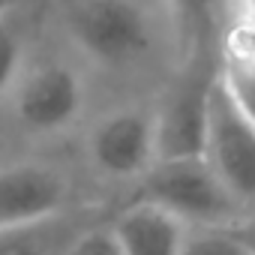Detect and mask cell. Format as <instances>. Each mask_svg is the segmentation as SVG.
Masks as SVG:
<instances>
[{"label": "cell", "instance_id": "obj_1", "mask_svg": "<svg viewBox=\"0 0 255 255\" xmlns=\"http://www.w3.org/2000/svg\"><path fill=\"white\" fill-rule=\"evenodd\" d=\"M63 27L72 51L111 75L147 69L171 36L159 0H66Z\"/></svg>", "mask_w": 255, "mask_h": 255}, {"label": "cell", "instance_id": "obj_2", "mask_svg": "<svg viewBox=\"0 0 255 255\" xmlns=\"http://www.w3.org/2000/svg\"><path fill=\"white\" fill-rule=\"evenodd\" d=\"M6 111L15 129L30 138H54L78 123L87 105L84 72L69 57H27L21 75L6 93Z\"/></svg>", "mask_w": 255, "mask_h": 255}, {"label": "cell", "instance_id": "obj_3", "mask_svg": "<svg viewBox=\"0 0 255 255\" xmlns=\"http://www.w3.org/2000/svg\"><path fill=\"white\" fill-rule=\"evenodd\" d=\"M135 186V198L165 207L189 228H237L249 219L204 156L156 159Z\"/></svg>", "mask_w": 255, "mask_h": 255}, {"label": "cell", "instance_id": "obj_4", "mask_svg": "<svg viewBox=\"0 0 255 255\" xmlns=\"http://www.w3.org/2000/svg\"><path fill=\"white\" fill-rule=\"evenodd\" d=\"M84 159L108 183H138L159 159L153 105H114L102 111L84 132Z\"/></svg>", "mask_w": 255, "mask_h": 255}, {"label": "cell", "instance_id": "obj_5", "mask_svg": "<svg viewBox=\"0 0 255 255\" xmlns=\"http://www.w3.org/2000/svg\"><path fill=\"white\" fill-rule=\"evenodd\" d=\"M201 156L249 216V210H255V123L222 84L219 66L207 99V129Z\"/></svg>", "mask_w": 255, "mask_h": 255}, {"label": "cell", "instance_id": "obj_6", "mask_svg": "<svg viewBox=\"0 0 255 255\" xmlns=\"http://www.w3.org/2000/svg\"><path fill=\"white\" fill-rule=\"evenodd\" d=\"M72 195L75 183L57 162H0V234H15L63 219L72 207Z\"/></svg>", "mask_w": 255, "mask_h": 255}, {"label": "cell", "instance_id": "obj_7", "mask_svg": "<svg viewBox=\"0 0 255 255\" xmlns=\"http://www.w3.org/2000/svg\"><path fill=\"white\" fill-rule=\"evenodd\" d=\"M216 63L207 57L183 60V72L153 105L156 111V150L159 159L201 156L207 129V99L216 78Z\"/></svg>", "mask_w": 255, "mask_h": 255}, {"label": "cell", "instance_id": "obj_8", "mask_svg": "<svg viewBox=\"0 0 255 255\" xmlns=\"http://www.w3.org/2000/svg\"><path fill=\"white\" fill-rule=\"evenodd\" d=\"M123 255H180L189 237V225L165 207L135 198L108 222Z\"/></svg>", "mask_w": 255, "mask_h": 255}, {"label": "cell", "instance_id": "obj_9", "mask_svg": "<svg viewBox=\"0 0 255 255\" xmlns=\"http://www.w3.org/2000/svg\"><path fill=\"white\" fill-rule=\"evenodd\" d=\"M222 0H159L174 48L183 60L207 57Z\"/></svg>", "mask_w": 255, "mask_h": 255}, {"label": "cell", "instance_id": "obj_10", "mask_svg": "<svg viewBox=\"0 0 255 255\" xmlns=\"http://www.w3.org/2000/svg\"><path fill=\"white\" fill-rule=\"evenodd\" d=\"M219 78L234 96V102L255 123V39L234 33L219 60Z\"/></svg>", "mask_w": 255, "mask_h": 255}, {"label": "cell", "instance_id": "obj_11", "mask_svg": "<svg viewBox=\"0 0 255 255\" xmlns=\"http://www.w3.org/2000/svg\"><path fill=\"white\" fill-rule=\"evenodd\" d=\"M180 255H255L234 228H189Z\"/></svg>", "mask_w": 255, "mask_h": 255}, {"label": "cell", "instance_id": "obj_12", "mask_svg": "<svg viewBox=\"0 0 255 255\" xmlns=\"http://www.w3.org/2000/svg\"><path fill=\"white\" fill-rule=\"evenodd\" d=\"M24 63H27L24 39L15 30V24L9 18H3L0 21V99H6V93L12 90V84L21 75Z\"/></svg>", "mask_w": 255, "mask_h": 255}, {"label": "cell", "instance_id": "obj_13", "mask_svg": "<svg viewBox=\"0 0 255 255\" xmlns=\"http://www.w3.org/2000/svg\"><path fill=\"white\" fill-rule=\"evenodd\" d=\"M48 225L27 228V231H15V234H0V255H60L72 237L63 240V243H51V240L42 237L48 231Z\"/></svg>", "mask_w": 255, "mask_h": 255}, {"label": "cell", "instance_id": "obj_14", "mask_svg": "<svg viewBox=\"0 0 255 255\" xmlns=\"http://www.w3.org/2000/svg\"><path fill=\"white\" fill-rule=\"evenodd\" d=\"M60 255H123V249L105 222V225H84L81 231H75Z\"/></svg>", "mask_w": 255, "mask_h": 255}, {"label": "cell", "instance_id": "obj_15", "mask_svg": "<svg viewBox=\"0 0 255 255\" xmlns=\"http://www.w3.org/2000/svg\"><path fill=\"white\" fill-rule=\"evenodd\" d=\"M234 231H237V234H240V237L246 240V246H249V249L255 252V219H246V222H240V225H237Z\"/></svg>", "mask_w": 255, "mask_h": 255}, {"label": "cell", "instance_id": "obj_16", "mask_svg": "<svg viewBox=\"0 0 255 255\" xmlns=\"http://www.w3.org/2000/svg\"><path fill=\"white\" fill-rule=\"evenodd\" d=\"M9 6H12V0H0V21L9 18Z\"/></svg>", "mask_w": 255, "mask_h": 255}]
</instances>
